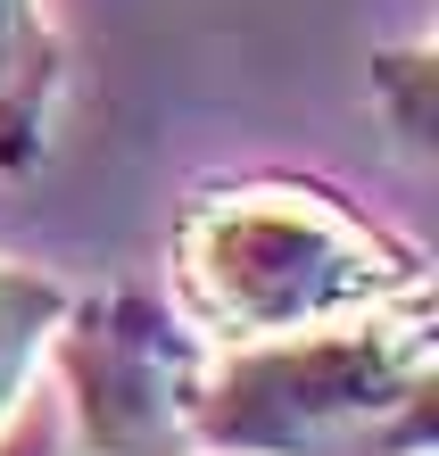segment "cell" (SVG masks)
<instances>
[{"label":"cell","mask_w":439,"mask_h":456,"mask_svg":"<svg viewBox=\"0 0 439 456\" xmlns=\"http://www.w3.org/2000/svg\"><path fill=\"white\" fill-rule=\"evenodd\" d=\"M439 324L431 290L340 324L215 348L183 390L199 456H431Z\"/></svg>","instance_id":"obj_1"},{"label":"cell","mask_w":439,"mask_h":456,"mask_svg":"<svg viewBox=\"0 0 439 456\" xmlns=\"http://www.w3.org/2000/svg\"><path fill=\"white\" fill-rule=\"evenodd\" d=\"M67 315H75V290L59 274H34V265L0 257V423L25 407V390H34L50 340L67 332Z\"/></svg>","instance_id":"obj_4"},{"label":"cell","mask_w":439,"mask_h":456,"mask_svg":"<svg viewBox=\"0 0 439 456\" xmlns=\"http://www.w3.org/2000/svg\"><path fill=\"white\" fill-rule=\"evenodd\" d=\"M415 290H431L423 249L390 240L315 183H232L191 200L175 224V299L215 348L340 324Z\"/></svg>","instance_id":"obj_2"},{"label":"cell","mask_w":439,"mask_h":456,"mask_svg":"<svg viewBox=\"0 0 439 456\" xmlns=\"http://www.w3.org/2000/svg\"><path fill=\"white\" fill-rule=\"evenodd\" d=\"M59 92V34L42 0H0V167L42 150V117Z\"/></svg>","instance_id":"obj_3"}]
</instances>
